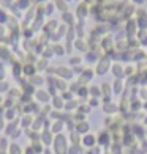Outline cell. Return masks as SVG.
<instances>
[{"label":"cell","mask_w":147,"mask_h":154,"mask_svg":"<svg viewBox=\"0 0 147 154\" xmlns=\"http://www.w3.org/2000/svg\"><path fill=\"white\" fill-rule=\"evenodd\" d=\"M10 154H21V149H19V146L18 145H10Z\"/></svg>","instance_id":"1"},{"label":"cell","mask_w":147,"mask_h":154,"mask_svg":"<svg viewBox=\"0 0 147 154\" xmlns=\"http://www.w3.org/2000/svg\"><path fill=\"white\" fill-rule=\"evenodd\" d=\"M3 90H8V85L5 82H0V91H3Z\"/></svg>","instance_id":"2"},{"label":"cell","mask_w":147,"mask_h":154,"mask_svg":"<svg viewBox=\"0 0 147 154\" xmlns=\"http://www.w3.org/2000/svg\"><path fill=\"white\" fill-rule=\"evenodd\" d=\"M0 101H2V97H0Z\"/></svg>","instance_id":"3"}]
</instances>
